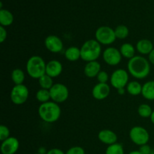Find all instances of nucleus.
<instances>
[{
	"label": "nucleus",
	"mask_w": 154,
	"mask_h": 154,
	"mask_svg": "<svg viewBox=\"0 0 154 154\" xmlns=\"http://www.w3.org/2000/svg\"><path fill=\"white\" fill-rule=\"evenodd\" d=\"M150 69L149 60L141 55L135 56L128 61V72L135 79L142 80L146 78L150 75Z\"/></svg>",
	"instance_id": "1"
},
{
	"label": "nucleus",
	"mask_w": 154,
	"mask_h": 154,
	"mask_svg": "<svg viewBox=\"0 0 154 154\" xmlns=\"http://www.w3.org/2000/svg\"><path fill=\"white\" fill-rule=\"evenodd\" d=\"M38 115L44 122L48 123H53L57 122L61 116V108L59 104L49 101L39 105Z\"/></svg>",
	"instance_id": "2"
},
{
	"label": "nucleus",
	"mask_w": 154,
	"mask_h": 154,
	"mask_svg": "<svg viewBox=\"0 0 154 154\" xmlns=\"http://www.w3.org/2000/svg\"><path fill=\"white\" fill-rule=\"evenodd\" d=\"M81 59L89 63L96 61L102 54V45L96 39H90L81 47Z\"/></svg>",
	"instance_id": "3"
},
{
	"label": "nucleus",
	"mask_w": 154,
	"mask_h": 154,
	"mask_svg": "<svg viewBox=\"0 0 154 154\" xmlns=\"http://www.w3.org/2000/svg\"><path fill=\"white\" fill-rule=\"evenodd\" d=\"M46 65L45 60L40 56H32L27 60L26 70L30 78L38 80L46 74Z\"/></svg>",
	"instance_id": "4"
},
{
	"label": "nucleus",
	"mask_w": 154,
	"mask_h": 154,
	"mask_svg": "<svg viewBox=\"0 0 154 154\" xmlns=\"http://www.w3.org/2000/svg\"><path fill=\"white\" fill-rule=\"evenodd\" d=\"M129 138L137 146L145 145L150 141V134L145 128L141 126H135L129 131Z\"/></svg>",
	"instance_id": "5"
},
{
	"label": "nucleus",
	"mask_w": 154,
	"mask_h": 154,
	"mask_svg": "<svg viewBox=\"0 0 154 154\" xmlns=\"http://www.w3.org/2000/svg\"><path fill=\"white\" fill-rule=\"evenodd\" d=\"M95 38L101 45H110L117 39L114 29L107 26L99 27L95 32Z\"/></svg>",
	"instance_id": "6"
},
{
	"label": "nucleus",
	"mask_w": 154,
	"mask_h": 154,
	"mask_svg": "<svg viewBox=\"0 0 154 154\" xmlns=\"http://www.w3.org/2000/svg\"><path fill=\"white\" fill-rule=\"evenodd\" d=\"M129 75L128 71L123 69H116L110 76V84L116 90L125 88L129 84Z\"/></svg>",
	"instance_id": "7"
},
{
	"label": "nucleus",
	"mask_w": 154,
	"mask_h": 154,
	"mask_svg": "<svg viewBox=\"0 0 154 154\" xmlns=\"http://www.w3.org/2000/svg\"><path fill=\"white\" fill-rule=\"evenodd\" d=\"M29 95L28 87L24 84L14 85L10 93V99L12 103L16 105H21L27 101Z\"/></svg>",
	"instance_id": "8"
},
{
	"label": "nucleus",
	"mask_w": 154,
	"mask_h": 154,
	"mask_svg": "<svg viewBox=\"0 0 154 154\" xmlns=\"http://www.w3.org/2000/svg\"><path fill=\"white\" fill-rule=\"evenodd\" d=\"M49 91L51 101L57 104L63 103L69 99V89L65 84H61V83L54 84Z\"/></svg>",
	"instance_id": "9"
},
{
	"label": "nucleus",
	"mask_w": 154,
	"mask_h": 154,
	"mask_svg": "<svg viewBox=\"0 0 154 154\" xmlns=\"http://www.w3.org/2000/svg\"><path fill=\"white\" fill-rule=\"evenodd\" d=\"M122 55L120 50L114 47H108L102 52L104 62L108 66H115L120 64L122 60Z\"/></svg>",
	"instance_id": "10"
},
{
	"label": "nucleus",
	"mask_w": 154,
	"mask_h": 154,
	"mask_svg": "<svg viewBox=\"0 0 154 154\" xmlns=\"http://www.w3.org/2000/svg\"><path fill=\"white\" fill-rule=\"evenodd\" d=\"M45 46L50 52L57 54L63 50V42L62 39L57 35H51L46 37L45 40Z\"/></svg>",
	"instance_id": "11"
},
{
	"label": "nucleus",
	"mask_w": 154,
	"mask_h": 154,
	"mask_svg": "<svg viewBox=\"0 0 154 154\" xmlns=\"http://www.w3.org/2000/svg\"><path fill=\"white\" fill-rule=\"evenodd\" d=\"M19 147L20 142L17 138L11 136L2 141L0 150L2 154H15L19 150Z\"/></svg>",
	"instance_id": "12"
},
{
	"label": "nucleus",
	"mask_w": 154,
	"mask_h": 154,
	"mask_svg": "<svg viewBox=\"0 0 154 154\" xmlns=\"http://www.w3.org/2000/svg\"><path fill=\"white\" fill-rule=\"evenodd\" d=\"M111 93V87L108 84L98 83L92 90L93 97L96 100H104L108 97Z\"/></svg>",
	"instance_id": "13"
},
{
	"label": "nucleus",
	"mask_w": 154,
	"mask_h": 154,
	"mask_svg": "<svg viewBox=\"0 0 154 154\" xmlns=\"http://www.w3.org/2000/svg\"><path fill=\"white\" fill-rule=\"evenodd\" d=\"M63 70V64L59 60H51L46 65V75L52 78H57L62 74Z\"/></svg>",
	"instance_id": "14"
},
{
	"label": "nucleus",
	"mask_w": 154,
	"mask_h": 154,
	"mask_svg": "<svg viewBox=\"0 0 154 154\" xmlns=\"http://www.w3.org/2000/svg\"><path fill=\"white\" fill-rule=\"evenodd\" d=\"M98 138L103 144L109 146L117 143V135L114 131L110 129H102L98 134Z\"/></svg>",
	"instance_id": "15"
},
{
	"label": "nucleus",
	"mask_w": 154,
	"mask_h": 154,
	"mask_svg": "<svg viewBox=\"0 0 154 154\" xmlns=\"http://www.w3.org/2000/svg\"><path fill=\"white\" fill-rule=\"evenodd\" d=\"M101 71V64L97 60L87 63L84 68V75L89 78H96Z\"/></svg>",
	"instance_id": "16"
},
{
	"label": "nucleus",
	"mask_w": 154,
	"mask_h": 154,
	"mask_svg": "<svg viewBox=\"0 0 154 154\" xmlns=\"http://www.w3.org/2000/svg\"><path fill=\"white\" fill-rule=\"evenodd\" d=\"M136 51L143 55H149L152 51L154 49V45L153 42L147 38H143L138 41L136 43Z\"/></svg>",
	"instance_id": "17"
},
{
	"label": "nucleus",
	"mask_w": 154,
	"mask_h": 154,
	"mask_svg": "<svg viewBox=\"0 0 154 154\" xmlns=\"http://www.w3.org/2000/svg\"><path fill=\"white\" fill-rule=\"evenodd\" d=\"M141 95L147 100H154V81H147L142 85Z\"/></svg>",
	"instance_id": "18"
},
{
	"label": "nucleus",
	"mask_w": 154,
	"mask_h": 154,
	"mask_svg": "<svg viewBox=\"0 0 154 154\" xmlns=\"http://www.w3.org/2000/svg\"><path fill=\"white\" fill-rule=\"evenodd\" d=\"M119 50H120L122 57L128 59V60H130V59L133 58L135 56L136 48L130 43H123L120 46Z\"/></svg>",
	"instance_id": "19"
},
{
	"label": "nucleus",
	"mask_w": 154,
	"mask_h": 154,
	"mask_svg": "<svg viewBox=\"0 0 154 154\" xmlns=\"http://www.w3.org/2000/svg\"><path fill=\"white\" fill-rule=\"evenodd\" d=\"M65 57L70 62H76L81 59V49L78 47L71 46L65 51Z\"/></svg>",
	"instance_id": "20"
},
{
	"label": "nucleus",
	"mask_w": 154,
	"mask_h": 154,
	"mask_svg": "<svg viewBox=\"0 0 154 154\" xmlns=\"http://www.w3.org/2000/svg\"><path fill=\"white\" fill-rule=\"evenodd\" d=\"M14 22V16L11 12L5 9L0 10V24L2 26L7 27Z\"/></svg>",
	"instance_id": "21"
},
{
	"label": "nucleus",
	"mask_w": 154,
	"mask_h": 154,
	"mask_svg": "<svg viewBox=\"0 0 154 154\" xmlns=\"http://www.w3.org/2000/svg\"><path fill=\"white\" fill-rule=\"evenodd\" d=\"M126 92L129 95L133 96H138L141 94L142 91V85L137 81H132L129 82L127 86L126 87Z\"/></svg>",
	"instance_id": "22"
},
{
	"label": "nucleus",
	"mask_w": 154,
	"mask_h": 154,
	"mask_svg": "<svg viewBox=\"0 0 154 154\" xmlns=\"http://www.w3.org/2000/svg\"><path fill=\"white\" fill-rule=\"evenodd\" d=\"M11 78L14 85L23 84L24 81H25V73L22 69H15L12 71Z\"/></svg>",
	"instance_id": "23"
},
{
	"label": "nucleus",
	"mask_w": 154,
	"mask_h": 154,
	"mask_svg": "<svg viewBox=\"0 0 154 154\" xmlns=\"http://www.w3.org/2000/svg\"><path fill=\"white\" fill-rule=\"evenodd\" d=\"M54 78L50 77L48 75H44L43 76L41 77L38 79V84L39 86L42 89H45V90H51V87L54 86Z\"/></svg>",
	"instance_id": "24"
},
{
	"label": "nucleus",
	"mask_w": 154,
	"mask_h": 154,
	"mask_svg": "<svg viewBox=\"0 0 154 154\" xmlns=\"http://www.w3.org/2000/svg\"><path fill=\"white\" fill-rule=\"evenodd\" d=\"M35 98L41 104L45 103V102H48L50 100H51L49 90L42 88L37 91L35 94Z\"/></svg>",
	"instance_id": "25"
},
{
	"label": "nucleus",
	"mask_w": 154,
	"mask_h": 154,
	"mask_svg": "<svg viewBox=\"0 0 154 154\" xmlns=\"http://www.w3.org/2000/svg\"><path fill=\"white\" fill-rule=\"evenodd\" d=\"M153 110L150 105L148 104H141L139 105L138 108V114L140 117H143V118H148L150 117L152 113H153Z\"/></svg>",
	"instance_id": "26"
},
{
	"label": "nucleus",
	"mask_w": 154,
	"mask_h": 154,
	"mask_svg": "<svg viewBox=\"0 0 154 154\" xmlns=\"http://www.w3.org/2000/svg\"><path fill=\"white\" fill-rule=\"evenodd\" d=\"M116 38L118 39H125L129 36V30L126 26L119 25L114 29Z\"/></svg>",
	"instance_id": "27"
},
{
	"label": "nucleus",
	"mask_w": 154,
	"mask_h": 154,
	"mask_svg": "<svg viewBox=\"0 0 154 154\" xmlns=\"http://www.w3.org/2000/svg\"><path fill=\"white\" fill-rule=\"evenodd\" d=\"M105 154H125L124 148L121 144L115 143L108 146L105 150Z\"/></svg>",
	"instance_id": "28"
},
{
	"label": "nucleus",
	"mask_w": 154,
	"mask_h": 154,
	"mask_svg": "<svg viewBox=\"0 0 154 154\" xmlns=\"http://www.w3.org/2000/svg\"><path fill=\"white\" fill-rule=\"evenodd\" d=\"M10 136V130L8 127L5 125H1L0 126V140L1 141H5Z\"/></svg>",
	"instance_id": "29"
},
{
	"label": "nucleus",
	"mask_w": 154,
	"mask_h": 154,
	"mask_svg": "<svg viewBox=\"0 0 154 154\" xmlns=\"http://www.w3.org/2000/svg\"><path fill=\"white\" fill-rule=\"evenodd\" d=\"M96 78H97L98 82L102 83V84H108V81H110V77L108 72L103 70H102L98 74Z\"/></svg>",
	"instance_id": "30"
},
{
	"label": "nucleus",
	"mask_w": 154,
	"mask_h": 154,
	"mask_svg": "<svg viewBox=\"0 0 154 154\" xmlns=\"http://www.w3.org/2000/svg\"><path fill=\"white\" fill-rule=\"evenodd\" d=\"M66 154H86L85 150L82 147L80 146H74L70 147L69 150L66 151Z\"/></svg>",
	"instance_id": "31"
},
{
	"label": "nucleus",
	"mask_w": 154,
	"mask_h": 154,
	"mask_svg": "<svg viewBox=\"0 0 154 154\" xmlns=\"http://www.w3.org/2000/svg\"><path fill=\"white\" fill-rule=\"evenodd\" d=\"M138 150L141 152V154H152V149L148 144L141 146Z\"/></svg>",
	"instance_id": "32"
},
{
	"label": "nucleus",
	"mask_w": 154,
	"mask_h": 154,
	"mask_svg": "<svg viewBox=\"0 0 154 154\" xmlns=\"http://www.w3.org/2000/svg\"><path fill=\"white\" fill-rule=\"evenodd\" d=\"M8 36L7 30L5 29L4 26H0V42L3 43L6 40Z\"/></svg>",
	"instance_id": "33"
},
{
	"label": "nucleus",
	"mask_w": 154,
	"mask_h": 154,
	"mask_svg": "<svg viewBox=\"0 0 154 154\" xmlns=\"http://www.w3.org/2000/svg\"><path fill=\"white\" fill-rule=\"evenodd\" d=\"M47 154H66V153L63 150H62L61 149L52 148L48 150Z\"/></svg>",
	"instance_id": "34"
},
{
	"label": "nucleus",
	"mask_w": 154,
	"mask_h": 154,
	"mask_svg": "<svg viewBox=\"0 0 154 154\" xmlns=\"http://www.w3.org/2000/svg\"><path fill=\"white\" fill-rule=\"evenodd\" d=\"M148 60L150 64L154 66V49L150 52V54L148 55Z\"/></svg>",
	"instance_id": "35"
},
{
	"label": "nucleus",
	"mask_w": 154,
	"mask_h": 154,
	"mask_svg": "<svg viewBox=\"0 0 154 154\" xmlns=\"http://www.w3.org/2000/svg\"><path fill=\"white\" fill-rule=\"evenodd\" d=\"M48 150H47L45 147H40V148L38 149V153L39 154H47V153H48Z\"/></svg>",
	"instance_id": "36"
},
{
	"label": "nucleus",
	"mask_w": 154,
	"mask_h": 154,
	"mask_svg": "<svg viewBox=\"0 0 154 154\" xmlns=\"http://www.w3.org/2000/svg\"><path fill=\"white\" fill-rule=\"evenodd\" d=\"M126 90L125 88H121L117 90V93H118V94L120 95V96H123V95L126 93Z\"/></svg>",
	"instance_id": "37"
},
{
	"label": "nucleus",
	"mask_w": 154,
	"mask_h": 154,
	"mask_svg": "<svg viewBox=\"0 0 154 154\" xmlns=\"http://www.w3.org/2000/svg\"><path fill=\"white\" fill-rule=\"evenodd\" d=\"M128 154H141L139 150H132V151L129 152Z\"/></svg>",
	"instance_id": "38"
},
{
	"label": "nucleus",
	"mask_w": 154,
	"mask_h": 154,
	"mask_svg": "<svg viewBox=\"0 0 154 154\" xmlns=\"http://www.w3.org/2000/svg\"><path fill=\"white\" fill-rule=\"evenodd\" d=\"M150 121H151V123L154 125V111H153V113H152V114H151V116H150Z\"/></svg>",
	"instance_id": "39"
},
{
	"label": "nucleus",
	"mask_w": 154,
	"mask_h": 154,
	"mask_svg": "<svg viewBox=\"0 0 154 154\" xmlns=\"http://www.w3.org/2000/svg\"><path fill=\"white\" fill-rule=\"evenodd\" d=\"M153 45H154V39H153Z\"/></svg>",
	"instance_id": "40"
},
{
	"label": "nucleus",
	"mask_w": 154,
	"mask_h": 154,
	"mask_svg": "<svg viewBox=\"0 0 154 154\" xmlns=\"http://www.w3.org/2000/svg\"><path fill=\"white\" fill-rule=\"evenodd\" d=\"M35 154H39V153H35Z\"/></svg>",
	"instance_id": "41"
}]
</instances>
